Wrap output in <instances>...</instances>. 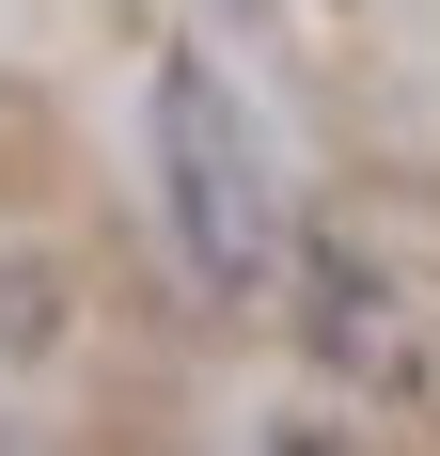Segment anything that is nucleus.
I'll return each mask as SVG.
<instances>
[{
	"mask_svg": "<svg viewBox=\"0 0 440 456\" xmlns=\"http://www.w3.org/2000/svg\"><path fill=\"white\" fill-rule=\"evenodd\" d=\"M158 221H174L205 299H252L283 268V205H267V142L220 94V63H158Z\"/></svg>",
	"mask_w": 440,
	"mask_h": 456,
	"instance_id": "nucleus-1",
	"label": "nucleus"
},
{
	"mask_svg": "<svg viewBox=\"0 0 440 456\" xmlns=\"http://www.w3.org/2000/svg\"><path fill=\"white\" fill-rule=\"evenodd\" d=\"M267 456H346V441H330V425H283V441H267Z\"/></svg>",
	"mask_w": 440,
	"mask_h": 456,
	"instance_id": "nucleus-3",
	"label": "nucleus"
},
{
	"mask_svg": "<svg viewBox=\"0 0 440 456\" xmlns=\"http://www.w3.org/2000/svg\"><path fill=\"white\" fill-rule=\"evenodd\" d=\"M314 346H330V362H362V378H425V330H409L394 283H362L346 252L314 268Z\"/></svg>",
	"mask_w": 440,
	"mask_h": 456,
	"instance_id": "nucleus-2",
	"label": "nucleus"
}]
</instances>
